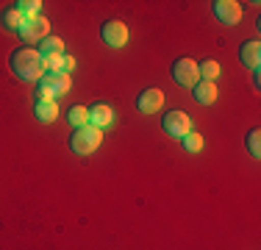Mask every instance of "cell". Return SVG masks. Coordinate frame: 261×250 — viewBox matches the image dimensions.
Here are the masks:
<instances>
[{"label":"cell","instance_id":"6da1fadb","mask_svg":"<svg viewBox=\"0 0 261 250\" xmlns=\"http://www.w3.org/2000/svg\"><path fill=\"white\" fill-rule=\"evenodd\" d=\"M11 70L20 81H39L45 75V59L36 47H20L11 53Z\"/></svg>","mask_w":261,"mask_h":250},{"label":"cell","instance_id":"7a4b0ae2","mask_svg":"<svg viewBox=\"0 0 261 250\" xmlns=\"http://www.w3.org/2000/svg\"><path fill=\"white\" fill-rule=\"evenodd\" d=\"M72 86L70 75H53L45 72L39 81H36V100H56L61 95H67Z\"/></svg>","mask_w":261,"mask_h":250},{"label":"cell","instance_id":"3957f363","mask_svg":"<svg viewBox=\"0 0 261 250\" xmlns=\"http://www.w3.org/2000/svg\"><path fill=\"white\" fill-rule=\"evenodd\" d=\"M100 142H103V134H100V128H95V125H81V128H75L72 136H70V147L75 150L78 156L95 153V150L100 147Z\"/></svg>","mask_w":261,"mask_h":250},{"label":"cell","instance_id":"277c9868","mask_svg":"<svg viewBox=\"0 0 261 250\" xmlns=\"http://www.w3.org/2000/svg\"><path fill=\"white\" fill-rule=\"evenodd\" d=\"M172 78H175V84L181 86H195L197 81H200V72H197V61L195 59H178L175 64H172Z\"/></svg>","mask_w":261,"mask_h":250},{"label":"cell","instance_id":"5b68a950","mask_svg":"<svg viewBox=\"0 0 261 250\" xmlns=\"http://www.w3.org/2000/svg\"><path fill=\"white\" fill-rule=\"evenodd\" d=\"M161 125H164V131L172 136V139H184V136L192 131V120H189V114H184V111H167Z\"/></svg>","mask_w":261,"mask_h":250},{"label":"cell","instance_id":"8992f818","mask_svg":"<svg viewBox=\"0 0 261 250\" xmlns=\"http://www.w3.org/2000/svg\"><path fill=\"white\" fill-rule=\"evenodd\" d=\"M100 36H103V42L109 47H125L128 28H125V22H120V20H109V22H103Z\"/></svg>","mask_w":261,"mask_h":250},{"label":"cell","instance_id":"52a82bcc","mask_svg":"<svg viewBox=\"0 0 261 250\" xmlns=\"http://www.w3.org/2000/svg\"><path fill=\"white\" fill-rule=\"evenodd\" d=\"M47 31H50V22H47V17H31V20L22 22V28H20V36L25 42H42L47 36Z\"/></svg>","mask_w":261,"mask_h":250},{"label":"cell","instance_id":"ba28073f","mask_svg":"<svg viewBox=\"0 0 261 250\" xmlns=\"http://www.w3.org/2000/svg\"><path fill=\"white\" fill-rule=\"evenodd\" d=\"M214 14L220 22L236 25L242 20V6L236 3V0H214Z\"/></svg>","mask_w":261,"mask_h":250},{"label":"cell","instance_id":"9c48e42d","mask_svg":"<svg viewBox=\"0 0 261 250\" xmlns=\"http://www.w3.org/2000/svg\"><path fill=\"white\" fill-rule=\"evenodd\" d=\"M161 106H164V92L161 89H145L136 97V109H139L142 114H156Z\"/></svg>","mask_w":261,"mask_h":250},{"label":"cell","instance_id":"30bf717a","mask_svg":"<svg viewBox=\"0 0 261 250\" xmlns=\"http://www.w3.org/2000/svg\"><path fill=\"white\" fill-rule=\"evenodd\" d=\"M239 61L245 67H250V70H258V64H261V42L258 39L245 42V45L239 47Z\"/></svg>","mask_w":261,"mask_h":250},{"label":"cell","instance_id":"8fae6325","mask_svg":"<svg viewBox=\"0 0 261 250\" xmlns=\"http://www.w3.org/2000/svg\"><path fill=\"white\" fill-rule=\"evenodd\" d=\"M114 122V111H111V106L106 103H95L89 109V125H95V128H106V125Z\"/></svg>","mask_w":261,"mask_h":250},{"label":"cell","instance_id":"7c38bea8","mask_svg":"<svg viewBox=\"0 0 261 250\" xmlns=\"http://www.w3.org/2000/svg\"><path fill=\"white\" fill-rule=\"evenodd\" d=\"M192 97H195L197 103H203V106L214 103V100H217V86H214V81H197V84L192 86Z\"/></svg>","mask_w":261,"mask_h":250},{"label":"cell","instance_id":"4fadbf2b","mask_svg":"<svg viewBox=\"0 0 261 250\" xmlns=\"http://www.w3.org/2000/svg\"><path fill=\"white\" fill-rule=\"evenodd\" d=\"M34 117L39 122H53L56 117H59V106H56V100H36Z\"/></svg>","mask_w":261,"mask_h":250},{"label":"cell","instance_id":"5bb4252c","mask_svg":"<svg viewBox=\"0 0 261 250\" xmlns=\"http://www.w3.org/2000/svg\"><path fill=\"white\" fill-rule=\"evenodd\" d=\"M0 20H3V28H6V31H14V34H20L25 17H22V11L17 9V6H11V9L3 11V17H0Z\"/></svg>","mask_w":261,"mask_h":250},{"label":"cell","instance_id":"9a60e30c","mask_svg":"<svg viewBox=\"0 0 261 250\" xmlns=\"http://www.w3.org/2000/svg\"><path fill=\"white\" fill-rule=\"evenodd\" d=\"M42 53V59H47V56H59V53H64V42H61V36H50L47 34L45 39L39 42V47H36Z\"/></svg>","mask_w":261,"mask_h":250},{"label":"cell","instance_id":"2e32d148","mask_svg":"<svg viewBox=\"0 0 261 250\" xmlns=\"http://www.w3.org/2000/svg\"><path fill=\"white\" fill-rule=\"evenodd\" d=\"M197 72H200V81H214L217 75H220V64H217L214 59H206L197 64Z\"/></svg>","mask_w":261,"mask_h":250},{"label":"cell","instance_id":"e0dca14e","mask_svg":"<svg viewBox=\"0 0 261 250\" xmlns=\"http://www.w3.org/2000/svg\"><path fill=\"white\" fill-rule=\"evenodd\" d=\"M67 120L75 125V128H81V125H89V109H84V106H72V109L67 111Z\"/></svg>","mask_w":261,"mask_h":250},{"label":"cell","instance_id":"ac0fdd59","mask_svg":"<svg viewBox=\"0 0 261 250\" xmlns=\"http://www.w3.org/2000/svg\"><path fill=\"white\" fill-rule=\"evenodd\" d=\"M14 6L22 11V17H25V20H31V17H39V11H42V0H20V3H14Z\"/></svg>","mask_w":261,"mask_h":250},{"label":"cell","instance_id":"d6986e66","mask_svg":"<svg viewBox=\"0 0 261 250\" xmlns=\"http://www.w3.org/2000/svg\"><path fill=\"white\" fill-rule=\"evenodd\" d=\"M181 145L189 150V153H200V150H203V136L195 134V131H189V134L181 139Z\"/></svg>","mask_w":261,"mask_h":250},{"label":"cell","instance_id":"ffe728a7","mask_svg":"<svg viewBox=\"0 0 261 250\" xmlns=\"http://www.w3.org/2000/svg\"><path fill=\"white\" fill-rule=\"evenodd\" d=\"M247 150H250L253 159H258V156H261V131L258 128H253L250 134H247Z\"/></svg>","mask_w":261,"mask_h":250},{"label":"cell","instance_id":"44dd1931","mask_svg":"<svg viewBox=\"0 0 261 250\" xmlns=\"http://www.w3.org/2000/svg\"><path fill=\"white\" fill-rule=\"evenodd\" d=\"M253 84L261 86V75H258V70H253Z\"/></svg>","mask_w":261,"mask_h":250}]
</instances>
